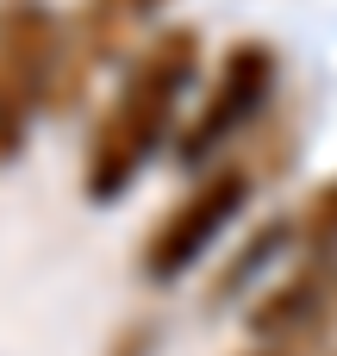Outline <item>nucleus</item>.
<instances>
[{
    "label": "nucleus",
    "mask_w": 337,
    "mask_h": 356,
    "mask_svg": "<svg viewBox=\"0 0 337 356\" xmlns=\"http://www.w3.org/2000/svg\"><path fill=\"white\" fill-rule=\"evenodd\" d=\"M200 56H206V38L194 25H163L119 69L113 94L100 100L94 125H88V150H81V194L94 207H113L119 194H131L144 181V169L163 150H175L188 94L200 81Z\"/></svg>",
    "instance_id": "f257e3e1"
},
{
    "label": "nucleus",
    "mask_w": 337,
    "mask_h": 356,
    "mask_svg": "<svg viewBox=\"0 0 337 356\" xmlns=\"http://www.w3.org/2000/svg\"><path fill=\"white\" fill-rule=\"evenodd\" d=\"M275 88H281V50H275L269 38H238V44H225V56H219L213 81L200 88V100L188 106V119H181L169 156H175L188 175H200V169L238 156V144H244V138L263 125V113L275 106Z\"/></svg>",
    "instance_id": "f03ea898"
},
{
    "label": "nucleus",
    "mask_w": 337,
    "mask_h": 356,
    "mask_svg": "<svg viewBox=\"0 0 337 356\" xmlns=\"http://www.w3.org/2000/svg\"><path fill=\"white\" fill-rule=\"evenodd\" d=\"M63 6L0 0V169L25 156L38 119H56Z\"/></svg>",
    "instance_id": "7ed1b4c3"
},
{
    "label": "nucleus",
    "mask_w": 337,
    "mask_h": 356,
    "mask_svg": "<svg viewBox=\"0 0 337 356\" xmlns=\"http://www.w3.org/2000/svg\"><path fill=\"white\" fill-rule=\"evenodd\" d=\"M250 194H256V163H250L244 150L225 156V163H213V169H200V175L188 181V194L150 225V238H144V250H138L144 282L169 288V282H181L188 269H200L206 250L238 225V213L250 207Z\"/></svg>",
    "instance_id": "20e7f679"
},
{
    "label": "nucleus",
    "mask_w": 337,
    "mask_h": 356,
    "mask_svg": "<svg viewBox=\"0 0 337 356\" xmlns=\"http://www.w3.org/2000/svg\"><path fill=\"white\" fill-rule=\"evenodd\" d=\"M175 0H75L63 13V69H56V113L81 106L100 75H119L156 31Z\"/></svg>",
    "instance_id": "39448f33"
},
{
    "label": "nucleus",
    "mask_w": 337,
    "mask_h": 356,
    "mask_svg": "<svg viewBox=\"0 0 337 356\" xmlns=\"http://www.w3.org/2000/svg\"><path fill=\"white\" fill-rule=\"evenodd\" d=\"M281 250H300V232H294V213H288V219H275V225H256V232L244 238V250H238V257L225 263V275L213 282V294H238V288H244L250 275H263V269H269V263H275Z\"/></svg>",
    "instance_id": "423d86ee"
},
{
    "label": "nucleus",
    "mask_w": 337,
    "mask_h": 356,
    "mask_svg": "<svg viewBox=\"0 0 337 356\" xmlns=\"http://www.w3.org/2000/svg\"><path fill=\"white\" fill-rule=\"evenodd\" d=\"M294 232H300V257L337 250V175H325V181L294 207Z\"/></svg>",
    "instance_id": "0eeeda50"
},
{
    "label": "nucleus",
    "mask_w": 337,
    "mask_h": 356,
    "mask_svg": "<svg viewBox=\"0 0 337 356\" xmlns=\"http://www.w3.org/2000/svg\"><path fill=\"white\" fill-rule=\"evenodd\" d=\"M325 356H337V350H325Z\"/></svg>",
    "instance_id": "6e6552de"
}]
</instances>
